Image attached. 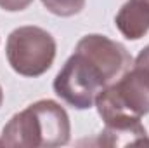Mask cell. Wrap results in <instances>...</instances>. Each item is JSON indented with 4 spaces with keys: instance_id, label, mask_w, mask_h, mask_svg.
<instances>
[{
    "instance_id": "1",
    "label": "cell",
    "mask_w": 149,
    "mask_h": 148,
    "mask_svg": "<svg viewBox=\"0 0 149 148\" xmlns=\"http://www.w3.org/2000/svg\"><path fill=\"white\" fill-rule=\"evenodd\" d=\"M71 124L66 110L52 101L40 99L16 113L3 127L0 145L19 148H54L68 145Z\"/></svg>"
},
{
    "instance_id": "2",
    "label": "cell",
    "mask_w": 149,
    "mask_h": 148,
    "mask_svg": "<svg viewBox=\"0 0 149 148\" xmlns=\"http://www.w3.org/2000/svg\"><path fill=\"white\" fill-rule=\"evenodd\" d=\"M94 105L104 124L142 118L149 113V70L132 65L97 94Z\"/></svg>"
},
{
    "instance_id": "3",
    "label": "cell",
    "mask_w": 149,
    "mask_h": 148,
    "mask_svg": "<svg viewBox=\"0 0 149 148\" xmlns=\"http://www.w3.org/2000/svg\"><path fill=\"white\" fill-rule=\"evenodd\" d=\"M56 40L40 26H19L16 28L5 44L7 61L16 73L23 77H40L54 63L56 58Z\"/></svg>"
},
{
    "instance_id": "4",
    "label": "cell",
    "mask_w": 149,
    "mask_h": 148,
    "mask_svg": "<svg viewBox=\"0 0 149 148\" xmlns=\"http://www.w3.org/2000/svg\"><path fill=\"white\" fill-rule=\"evenodd\" d=\"M108 85L109 84L101 68L80 51H74L68 58L54 78V92L76 110L94 106L97 94Z\"/></svg>"
},
{
    "instance_id": "5",
    "label": "cell",
    "mask_w": 149,
    "mask_h": 148,
    "mask_svg": "<svg viewBox=\"0 0 149 148\" xmlns=\"http://www.w3.org/2000/svg\"><path fill=\"white\" fill-rule=\"evenodd\" d=\"M74 51H80L88 59H92L101 68L109 85L116 82L127 70H130L134 65L132 56L120 42H114L111 38L97 33L85 35L76 44Z\"/></svg>"
},
{
    "instance_id": "6",
    "label": "cell",
    "mask_w": 149,
    "mask_h": 148,
    "mask_svg": "<svg viewBox=\"0 0 149 148\" xmlns=\"http://www.w3.org/2000/svg\"><path fill=\"white\" fill-rule=\"evenodd\" d=\"M114 25L128 40H139L149 32V2L128 0L118 11Z\"/></svg>"
},
{
    "instance_id": "7",
    "label": "cell",
    "mask_w": 149,
    "mask_h": 148,
    "mask_svg": "<svg viewBox=\"0 0 149 148\" xmlns=\"http://www.w3.org/2000/svg\"><path fill=\"white\" fill-rule=\"evenodd\" d=\"M97 143L102 147H139L149 145V136L141 118L121 120L106 124Z\"/></svg>"
},
{
    "instance_id": "8",
    "label": "cell",
    "mask_w": 149,
    "mask_h": 148,
    "mask_svg": "<svg viewBox=\"0 0 149 148\" xmlns=\"http://www.w3.org/2000/svg\"><path fill=\"white\" fill-rule=\"evenodd\" d=\"M45 9L61 18H71L83 11L85 0H42Z\"/></svg>"
},
{
    "instance_id": "9",
    "label": "cell",
    "mask_w": 149,
    "mask_h": 148,
    "mask_svg": "<svg viewBox=\"0 0 149 148\" xmlns=\"http://www.w3.org/2000/svg\"><path fill=\"white\" fill-rule=\"evenodd\" d=\"M31 4L33 0H0V9L7 12H17V11H24Z\"/></svg>"
},
{
    "instance_id": "10",
    "label": "cell",
    "mask_w": 149,
    "mask_h": 148,
    "mask_svg": "<svg viewBox=\"0 0 149 148\" xmlns=\"http://www.w3.org/2000/svg\"><path fill=\"white\" fill-rule=\"evenodd\" d=\"M134 65H135V66H142V68L149 70V45H146V47L139 52V56L135 58Z\"/></svg>"
},
{
    "instance_id": "11",
    "label": "cell",
    "mask_w": 149,
    "mask_h": 148,
    "mask_svg": "<svg viewBox=\"0 0 149 148\" xmlns=\"http://www.w3.org/2000/svg\"><path fill=\"white\" fill-rule=\"evenodd\" d=\"M2 103H3V91H2V85H0V106H2Z\"/></svg>"
},
{
    "instance_id": "12",
    "label": "cell",
    "mask_w": 149,
    "mask_h": 148,
    "mask_svg": "<svg viewBox=\"0 0 149 148\" xmlns=\"http://www.w3.org/2000/svg\"><path fill=\"white\" fill-rule=\"evenodd\" d=\"M146 2H149V0H146Z\"/></svg>"
}]
</instances>
